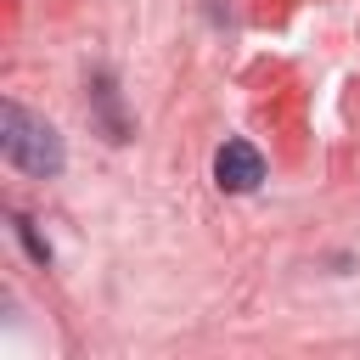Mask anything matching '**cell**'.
Wrapping results in <instances>:
<instances>
[{
	"label": "cell",
	"mask_w": 360,
	"mask_h": 360,
	"mask_svg": "<svg viewBox=\"0 0 360 360\" xmlns=\"http://www.w3.org/2000/svg\"><path fill=\"white\" fill-rule=\"evenodd\" d=\"M0 152H6L11 169L34 174V180L62 174V135H56L45 118H34L28 107H17V101L0 107Z\"/></svg>",
	"instance_id": "1"
},
{
	"label": "cell",
	"mask_w": 360,
	"mask_h": 360,
	"mask_svg": "<svg viewBox=\"0 0 360 360\" xmlns=\"http://www.w3.org/2000/svg\"><path fill=\"white\" fill-rule=\"evenodd\" d=\"M264 180V158H259V146H248V141H225L219 152H214V186L219 191H253Z\"/></svg>",
	"instance_id": "2"
},
{
	"label": "cell",
	"mask_w": 360,
	"mask_h": 360,
	"mask_svg": "<svg viewBox=\"0 0 360 360\" xmlns=\"http://www.w3.org/2000/svg\"><path fill=\"white\" fill-rule=\"evenodd\" d=\"M11 225H17V236H22V242H28V253H34V259H39V264H51V248H45V242H39V236H34V225H28V219H22V214H11Z\"/></svg>",
	"instance_id": "3"
}]
</instances>
